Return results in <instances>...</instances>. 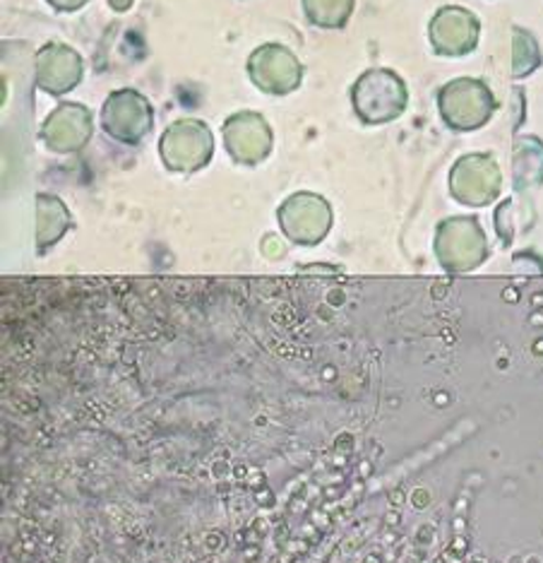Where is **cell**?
<instances>
[{
	"label": "cell",
	"mask_w": 543,
	"mask_h": 563,
	"mask_svg": "<svg viewBox=\"0 0 543 563\" xmlns=\"http://www.w3.org/2000/svg\"><path fill=\"white\" fill-rule=\"evenodd\" d=\"M36 87L51 97H63L85 78V60L68 44L51 42L38 48L34 63Z\"/></svg>",
	"instance_id": "cell-10"
},
{
	"label": "cell",
	"mask_w": 543,
	"mask_h": 563,
	"mask_svg": "<svg viewBox=\"0 0 543 563\" xmlns=\"http://www.w3.org/2000/svg\"><path fill=\"white\" fill-rule=\"evenodd\" d=\"M310 24L320 30H344L354 15L356 0H301Z\"/></svg>",
	"instance_id": "cell-14"
},
{
	"label": "cell",
	"mask_w": 543,
	"mask_h": 563,
	"mask_svg": "<svg viewBox=\"0 0 543 563\" xmlns=\"http://www.w3.org/2000/svg\"><path fill=\"white\" fill-rule=\"evenodd\" d=\"M437 111L452 133H474L496 117L498 99L484 80L455 78L437 89Z\"/></svg>",
	"instance_id": "cell-2"
},
{
	"label": "cell",
	"mask_w": 543,
	"mask_h": 563,
	"mask_svg": "<svg viewBox=\"0 0 543 563\" xmlns=\"http://www.w3.org/2000/svg\"><path fill=\"white\" fill-rule=\"evenodd\" d=\"M279 220L289 239L299 243H318L332 224V210L325 198L315 194H296L281 205Z\"/></svg>",
	"instance_id": "cell-12"
},
{
	"label": "cell",
	"mask_w": 543,
	"mask_h": 563,
	"mask_svg": "<svg viewBox=\"0 0 543 563\" xmlns=\"http://www.w3.org/2000/svg\"><path fill=\"white\" fill-rule=\"evenodd\" d=\"M543 66V51L534 32L512 27V78L524 80Z\"/></svg>",
	"instance_id": "cell-15"
},
{
	"label": "cell",
	"mask_w": 543,
	"mask_h": 563,
	"mask_svg": "<svg viewBox=\"0 0 543 563\" xmlns=\"http://www.w3.org/2000/svg\"><path fill=\"white\" fill-rule=\"evenodd\" d=\"M481 36V20L472 10L462 5H443L435 10L429 24V42L435 56L464 58L478 46Z\"/></svg>",
	"instance_id": "cell-7"
},
{
	"label": "cell",
	"mask_w": 543,
	"mask_h": 563,
	"mask_svg": "<svg viewBox=\"0 0 543 563\" xmlns=\"http://www.w3.org/2000/svg\"><path fill=\"white\" fill-rule=\"evenodd\" d=\"M251 82L269 97H287L303 82V63L281 44L257 46L248 58Z\"/></svg>",
	"instance_id": "cell-5"
},
{
	"label": "cell",
	"mask_w": 543,
	"mask_h": 563,
	"mask_svg": "<svg viewBox=\"0 0 543 563\" xmlns=\"http://www.w3.org/2000/svg\"><path fill=\"white\" fill-rule=\"evenodd\" d=\"M502 174L494 155L469 152L462 155L450 172V194L462 205H488L500 196Z\"/></svg>",
	"instance_id": "cell-6"
},
{
	"label": "cell",
	"mask_w": 543,
	"mask_h": 563,
	"mask_svg": "<svg viewBox=\"0 0 543 563\" xmlns=\"http://www.w3.org/2000/svg\"><path fill=\"white\" fill-rule=\"evenodd\" d=\"M224 147L229 157L243 166H255L265 162L275 147V133L263 113L239 111L224 121Z\"/></svg>",
	"instance_id": "cell-8"
},
{
	"label": "cell",
	"mask_w": 543,
	"mask_h": 563,
	"mask_svg": "<svg viewBox=\"0 0 543 563\" xmlns=\"http://www.w3.org/2000/svg\"><path fill=\"white\" fill-rule=\"evenodd\" d=\"M38 227H42V243L54 241L60 232H66L68 224V210L58 198L54 196H38Z\"/></svg>",
	"instance_id": "cell-16"
},
{
	"label": "cell",
	"mask_w": 543,
	"mask_h": 563,
	"mask_svg": "<svg viewBox=\"0 0 543 563\" xmlns=\"http://www.w3.org/2000/svg\"><path fill=\"white\" fill-rule=\"evenodd\" d=\"M512 178L517 190L543 186V140L536 135H520L514 140Z\"/></svg>",
	"instance_id": "cell-13"
},
{
	"label": "cell",
	"mask_w": 543,
	"mask_h": 563,
	"mask_svg": "<svg viewBox=\"0 0 543 563\" xmlns=\"http://www.w3.org/2000/svg\"><path fill=\"white\" fill-rule=\"evenodd\" d=\"M352 107L356 119L366 125L397 121L409 107V87L390 68H370L352 85Z\"/></svg>",
	"instance_id": "cell-1"
},
{
	"label": "cell",
	"mask_w": 543,
	"mask_h": 563,
	"mask_svg": "<svg viewBox=\"0 0 543 563\" xmlns=\"http://www.w3.org/2000/svg\"><path fill=\"white\" fill-rule=\"evenodd\" d=\"M154 109L137 89H115L101 107V128L121 145H140L152 133Z\"/></svg>",
	"instance_id": "cell-4"
},
{
	"label": "cell",
	"mask_w": 543,
	"mask_h": 563,
	"mask_svg": "<svg viewBox=\"0 0 543 563\" xmlns=\"http://www.w3.org/2000/svg\"><path fill=\"white\" fill-rule=\"evenodd\" d=\"M95 133V117L92 111L75 101H63L60 107L48 113V119L42 123L38 137L48 152L54 155H77L89 143Z\"/></svg>",
	"instance_id": "cell-9"
},
{
	"label": "cell",
	"mask_w": 543,
	"mask_h": 563,
	"mask_svg": "<svg viewBox=\"0 0 543 563\" xmlns=\"http://www.w3.org/2000/svg\"><path fill=\"white\" fill-rule=\"evenodd\" d=\"M46 3L58 12H77V10H82L89 0H46Z\"/></svg>",
	"instance_id": "cell-17"
},
{
	"label": "cell",
	"mask_w": 543,
	"mask_h": 563,
	"mask_svg": "<svg viewBox=\"0 0 543 563\" xmlns=\"http://www.w3.org/2000/svg\"><path fill=\"white\" fill-rule=\"evenodd\" d=\"M159 157L174 174H196L214 157V135L198 119H180L166 128L159 140Z\"/></svg>",
	"instance_id": "cell-3"
},
{
	"label": "cell",
	"mask_w": 543,
	"mask_h": 563,
	"mask_svg": "<svg viewBox=\"0 0 543 563\" xmlns=\"http://www.w3.org/2000/svg\"><path fill=\"white\" fill-rule=\"evenodd\" d=\"M437 255L450 267V271H469L476 263L484 261L486 239L478 229L476 220L467 217H455L441 224L437 232Z\"/></svg>",
	"instance_id": "cell-11"
}]
</instances>
